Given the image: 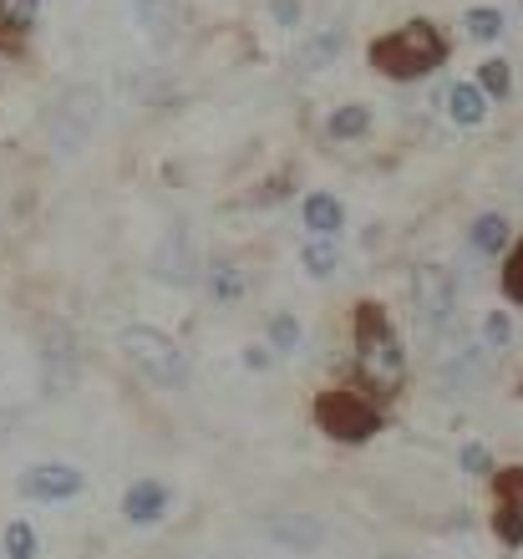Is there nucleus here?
<instances>
[{
    "mask_svg": "<svg viewBox=\"0 0 523 559\" xmlns=\"http://www.w3.org/2000/svg\"><path fill=\"white\" fill-rule=\"evenodd\" d=\"M463 26L473 41H498L503 36V11H494V5H473V11L463 15Z\"/></svg>",
    "mask_w": 523,
    "mask_h": 559,
    "instance_id": "6ab92c4d",
    "label": "nucleus"
},
{
    "mask_svg": "<svg viewBox=\"0 0 523 559\" xmlns=\"http://www.w3.org/2000/svg\"><path fill=\"white\" fill-rule=\"evenodd\" d=\"M494 530L509 549L523 545V468H503L498 473V514Z\"/></svg>",
    "mask_w": 523,
    "mask_h": 559,
    "instance_id": "9d476101",
    "label": "nucleus"
},
{
    "mask_svg": "<svg viewBox=\"0 0 523 559\" xmlns=\"http://www.w3.org/2000/svg\"><path fill=\"white\" fill-rule=\"evenodd\" d=\"M463 473H473V478H488V473H494V453H488L483 442H467V448H463Z\"/></svg>",
    "mask_w": 523,
    "mask_h": 559,
    "instance_id": "a878e982",
    "label": "nucleus"
},
{
    "mask_svg": "<svg viewBox=\"0 0 523 559\" xmlns=\"http://www.w3.org/2000/svg\"><path fill=\"white\" fill-rule=\"evenodd\" d=\"M41 371H46V392L51 397H61L76 377V346H72V331L61 321L41 325Z\"/></svg>",
    "mask_w": 523,
    "mask_h": 559,
    "instance_id": "6e6552de",
    "label": "nucleus"
},
{
    "mask_svg": "<svg viewBox=\"0 0 523 559\" xmlns=\"http://www.w3.org/2000/svg\"><path fill=\"white\" fill-rule=\"evenodd\" d=\"M122 514H128V524H138V530L158 524V519L168 514V488L153 484V478L132 484V488H128V499H122Z\"/></svg>",
    "mask_w": 523,
    "mask_h": 559,
    "instance_id": "f8f14e48",
    "label": "nucleus"
},
{
    "mask_svg": "<svg viewBox=\"0 0 523 559\" xmlns=\"http://www.w3.org/2000/svg\"><path fill=\"white\" fill-rule=\"evenodd\" d=\"M82 468H72V463H36V468L21 473V493L36 503H61V499H76L82 493Z\"/></svg>",
    "mask_w": 523,
    "mask_h": 559,
    "instance_id": "1a4fd4ad",
    "label": "nucleus"
},
{
    "mask_svg": "<svg viewBox=\"0 0 523 559\" xmlns=\"http://www.w3.org/2000/svg\"><path fill=\"white\" fill-rule=\"evenodd\" d=\"M117 346H122V356H128L132 367L143 371L147 382L178 386L183 377H189V361H183V352H178V346L163 336V331H153V325H128V331L117 336Z\"/></svg>",
    "mask_w": 523,
    "mask_h": 559,
    "instance_id": "7ed1b4c3",
    "label": "nucleus"
},
{
    "mask_svg": "<svg viewBox=\"0 0 523 559\" xmlns=\"http://www.w3.org/2000/svg\"><path fill=\"white\" fill-rule=\"evenodd\" d=\"M448 112H452V122L478 128V122L488 118V97H483V87H473V82H457V87L448 92Z\"/></svg>",
    "mask_w": 523,
    "mask_h": 559,
    "instance_id": "2eb2a0df",
    "label": "nucleus"
},
{
    "mask_svg": "<svg viewBox=\"0 0 523 559\" xmlns=\"http://www.w3.org/2000/svg\"><path fill=\"white\" fill-rule=\"evenodd\" d=\"M36 11H41V0H0V31H31L36 26Z\"/></svg>",
    "mask_w": 523,
    "mask_h": 559,
    "instance_id": "412c9836",
    "label": "nucleus"
},
{
    "mask_svg": "<svg viewBox=\"0 0 523 559\" xmlns=\"http://www.w3.org/2000/svg\"><path fill=\"white\" fill-rule=\"evenodd\" d=\"M275 21L280 26H295L300 21V0H275Z\"/></svg>",
    "mask_w": 523,
    "mask_h": 559,
    "instance_id": "c756f323",
    "label": "nucleus"
},
{
    "mask_svg": "<svg viewBox=\"0 0 523 559\" xmlns=\"http://www.w3.org/2000/svg\"><path fill=\"white\" fill-rule=\"evenodd\" d=\"M270 341H275V352H295L300 346V321L295 316H275L270 321Z\"/></svg>",
    "mask_w": 523,
    "mask_h": 559,
    "instance_id": "393cba45",
    "label": "nucleus"
},
{
    "mask_svg": "<svg viewBox=\"0 0 523 559\" xmlns=\"http://www.w3.org/2000/svg\"><path fill=\"white\" fill-rule=\"evenodd\" d=\"M214 295H218V300H234V295H239V275H234L229 265L214 275Z\"/></svg>",
    "mask_w": 523,
    "mask_h": 559,
    "instance_id": "c85d7f7f",
    "label": "nucleus"
},
{
    "mask_svg": "<svg viewBox=\"0 0 523 559\" xmlns=\"http://www.w3.org/2000/svg\"><path fill=\"white\" fill-rule=\"evenodd\" d=\"M483 336H488V346H509V316L494 310V316L483 321Z\"/></svg>",
    "mask_w": 523,
    "mask_h": 559,
    "instance_id": "cd10ccee",
    "label": "nucleus"
},
{
    "mask_svg": "<svg viewBox=\"0 0 523 559\" xmlns=\"http://www.w3.org/2000/svg\"><path fill=\"white\" fill-rule=\"evenodd\" d=\"M483 346H457V352H448L442 361H437V382L448 386L452 397H463V392H478V382L488 377V367H483Z\"/></svg>",
    "mask_w": 523,
    "mask_h": 559,
    "instance_id": "9b49d317",
    "label": "nucleus"
},
{
    "mask_svg": "<svg viewBox=\"0 0 523 559\" xmlns=\"http://www.w3.org/2000/svg\"><path fill=\"white\" fill-rule=\"evenodd\" d=\"M97 122H103V92L92 82H76L46 112V143H51L57 158H76V153H87Z\"/></svg>",
    "mask_w": 523,
    "mask_h": 559,
    "instance_id": "f257e3e1",
    "label": "nucleus"
},
{
    "mask_svg": "<svg viewBox=\"0 0 523 559\" xmlns=\"http://www.w3.org/2000/svg\"><path fill=\"white\" fill-rule=\"evenodd\" d=\"M270 539L285 549H295V555H310V549L325 539V530H320L310 514H275L270 519Z\"/></svg>",
    "mask_w": 523,
    "mask_h": 559,
    "instance_id": "ddd939ff",
    "label": "nucleus"
},
{
    "mask_svg": "<svg viewBox=\"0 0 523 559\" xmlns=\"http://www.w3.org/2000/svg\"><path fill=\"white\" fill-rule=\"evenodd\" d=\"M36 549H41V539H36V530L26 519L5 524V559H36Z\"/></svg>",
    "mask_w": 523,
    "mask_h": 559,
    "instance_id": "5701e85b",
    "label": "nucleus"
},
{
    "mask_svg": "<svg viewBox=\"0 0 523 559\" xmlns=\"http://www.w3.org/2000/svg\"><path fill=\"white\" fill-rule=\"evenodd\" d=\"M457 310V290H452V275L442 265H421L417 270V321L427 336H437L442 325L452 321Z\"/></svg>",
    "mask_w": 523,
    "mask_h": 559,
    "instance_id": "39448f33",
    "label": "nucleus"
},
{
    "mask_svg": "<svg viewBox=\"0 0 523 559\" xmlns=\"http://www.w3.org/2000/svg\"><path fill=\"white\" fill-rule=\"evenodd\" d=\"M503 245H509V219H503V214H483V219L473 224V250L498 254Z\"/></svg>",
    "mask_w": 523,
    "mask_h": 559,
    "instance_id": "a211bd4d",
    "label": "nucleus"
},
{
    "mask_svg": "<svg viewBox=\"0 0 523 559\" xmlns=\"http://www.w3.org/2000/svg\"><path fill=\"white\" fill-rule=\"evenodd\" d=\"M153 275H158L163 285H193V275H199V254H193V239H189L183 224H168L163 239L153 245Z\"/></svg>",
    "mask_w": 523,
    "mask_h": 559,
    "instance_id": "0eeeda50",
    "label": "nucleus"
},
{
    "mask_svg": "<svg viewBox=\"0 0 523 559\" xmlns=\"http://www.w3.org/2000/svg\"><path fill=\"white\" fill-rule=\"evenodd\" d=\"M366 128H371V112L361 103H346L331 112V138H361Z\"/></svg>",
    "mask_w": 523,
    "mask_h": 559,
    "instance_id": "aec40b11",
    "label": "nucleus"
},
{
    "mask_svg": "<svg viewBox=\"0 0 523 559\" xmlns=\"http://www.w3.org/2000/svg\"><path fill=\"white\" fill-rule=\"evenodd\" d=\"M245 361H249V367H254V371H260V367H270V352H264V346H249V352H245Z\"/></svg>",
    "mask_w": 523,
    "mask_h": 559,
    "instance_id": "7c9ffc66",
    "label": "nucleus"
},
{
    "mask_svg": "<svg viewBox=\"0 0 523 559\" xmlns=\"http://www.w3.org/2000/svg\"><path fill=\"white\" fill-rule=\"evenodd\" d=\"M341 41H346V31H341V26H325V31L316 36V41H310L306 51H300V67H310V72H320V67H331L335 51H341Z\"/></svg>",
    "mask_w": 523,
    "mask_h": 559,
    "instance_id": "f3484780",
    "label": "nucleus"
},
{
    "mask_svg": "<svg viewBox=\"0 0 523 559\" xmlns=\"http://www.w3.org/2000/svg\"><path fill=\"white\" fill-rule=\"evenodd\" d=\"M138 26H143L153 41H168L178 26V0H138Z\"/></svg>",
    "mask_w": 523,
    "mask_h": 559,
    "instance_id": "dca6fc26",
    "label": "nucleus"
},
{
    "mask_svg": "<svg viewBox=\"0 0 523 559\" xmlns=\"http://www.w3.org/2000/svg\"><path fill=\"white\" fill-rule=\"evenodd\" d=\"M316 423L341 442H366L381 427V413L361 397V392L341 386V392H325V397L316 402Z\"/></svg>",
    "mask_w": 523,
    "mask_h": 559,
    "instance_id": "20e7f679",
    "label": "nucleus"
},
{
    "mask_svg": "<svg viewBox=\"0 0 523 559\" xmlns=\"http://www.w3.org/2000/svg\"><path fill=\"white\" fill-rule=\"evenodd\" d=\"M356 346L371 367L381 371H402V346H396V331L387 321V310L381 306H361L356 310Z\"/></svg>",
    "mask_w": 523,
    "mask_h": 559,
    "instance_id": "423d86ee",
    "label": "nucleus"
},
{
    "mask_svg": "<svg viewBox=\"0 0 523 559\" xmlns=\"http://www.w3.org/2000/svg\"><path fill=\"white\" fill-rule=\"evenodd\" d=\"M503 295L523 306V239H519V250L509 254V270H503Z\"/></svg>",
    "mask_w": 523,
    "mask_h": 559,
    "instance_id": "bb28decb",
    "label": "nucleus"
},
{
    "mask_svg": "<svg viewBox=\"0 0 523 559\" xmlns=\"http://www.w3.org/2000/svg\"><path fill=\"white\" fill-rule=\"evenodd\" d=\"M341 224H346L341 199H331V193H310V199H306V229H310V235L331 239V235H341Z\"/></svg>",
    "mask_w": 523,
    "mask_h": 559,
    "instance_id": "4468645a",
    "label": "nucleus"
},
{
    "mask_svg": "<svg viewBox=\"0 0 523 559\" xmlns=\"http://www.w3.org/2000/svg\"><path fill=\"white\" fill-rule=\"evenodd\" d=\"M478 76H483V97H503L509 92V61H483Z\"/></svg>",
    "mask_w": 523,
    "mask_h": 559,
    "instance_id": "b1692460",
    "label": "nucleus"
},
{
    "mask_svg": "<svg viewBox=\"0 0 523 559\" xmlns=\"http://www.w3.org/2000/svg\"><path fill=\"white\" fill-rule=\"evenodd\" d=\"M300 265H306L316 280H325V275H335V265H341V254H335L331 239H310L306 254H300Z\"/></svg>",
    "mask_w": 523,
    "mask_h": 559,
    "instance_id": "4be33fe9",
    "label": "nucleus"
},
{
    "mask_svg": "<svg viewBox=\"0 0 523 559\" xmlns=\"http://www.w3.org/2000/svg\"><path fill=\"white\" fill-rule=\"evenodd\" d=\"M442 51L448 46H442L432 21H412V26L392 31V36H381L371 46V67L381 76H396V82H417V76H427L442 61Z\"/></svg>",
    "mask_w": 523,
    "mask_h": 559,
    "instance_id": "f03ea898",
    "label": "nucleus"
}]
</instances>
